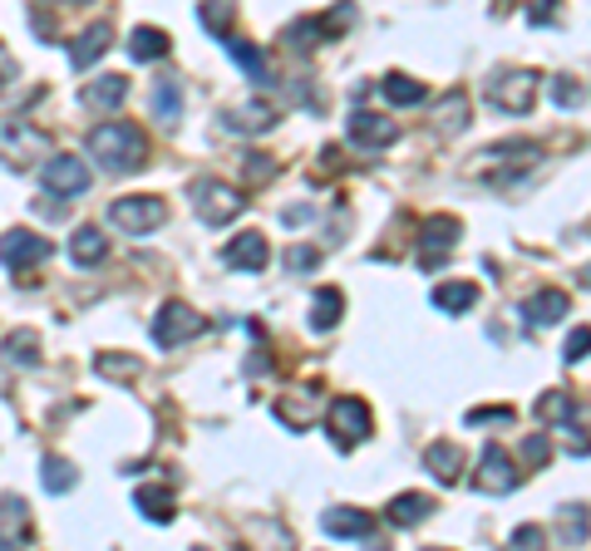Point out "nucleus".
<instances>
[{"instance_id":"obj_1","label":"nucleus","mask_w":591,"mask_h":551,"mask_svg":"<svg viewBox=\"0 0 591 551\" xmlns=\"http://www.w3.org/2000/svg\"><path fill=\"white\" fill-rule=\"evenodd\" d=\"M143 148L148 138L133 129V123L114 119V123H99V129L89 133V153L99 168H109V173H129V168L143 163Z\"/></svg>"},{"instance_id":"obj_2","label":"nucleus","mask_w":591,"mask_h":551,"mask_svg":"<svg viewBox=\"0 0 591 551\" xmlns=\"http://www.w3.org/2000/svg\"><path fill=\"white\" fill-rule=\"evenodd\" d=\"M187 203H193V212L203 217V227H227V222L241 217L247 197H241L237 187L217 183V177H193V187H187Z\"/></svg>"},{"instance_id":"obj_3","label":"nucleus","mask_w":591,"mask_h":551,"mask_svg":"<svg viewBox=\"0 0 591 551\" xmlns=\"http://www.w3.org/2000/svg\"><path fill=\"white\" fill-rule=\"evenodd\" d=\"M325 433H331V443L335 449H361V443L375 433V413H369L365 399H355V395H345V399H335L331 409H325Z\"/></svg>"},{"instance_id":"obj_4","label":"nucleus","mask_w":591,"mask_h":551,"mask_svg":"<svg viewBox=\"0 0 591 551\" xmlns=\"http://www.w3.org/2000/svg\"><path fill=\"white\" fill-rule=\"evenodd\" d=\"M533 99H537V74H527V69H498V74H488V104L498 114H508V119H523V114H533Z\"/></svg>"},{"instance_id":"obj_5","label":"nucleus","mask_w":591,"mask_h":551,"mask_svg":"<svg viewBox=\"0 0 591 551\" xmlns=\"http://www.w3.org/2000/svg\"><path fill=\"white\" fill-rule=\"evenodd\" d=\"M35 153H50V133L35 129L25 114H6L0 119V158L6 163H35Z\"/></svg>"},{"instance_id":"obj_6","label":"nucleus","mask_w":591,"mask_h":551,"mask_svg":"<svg viewBox=\"0 0 591 551\" xmlns=\"http://www.w3.org/2000/svg\"><path fill=\"white\" fill-rule=\"evenodd\" d=\"M203 331H207V315H203V311H193V305H183V301H168L163 311L153 315V341L163 345V349L197 341Z\"/></svg>"},{"instance_id":"obj_7","label":"nucleus","mask_w":591,"mask_h":551,"mask_svg":"<svg viewBox=\"0 0 591 551\" xmlns=\"http://www.w3.org/2000/svg\"><path fill=\"white\" fill-rule=\"evenodd\" d=\"M109 222L119 231H129V237H148V231H158L168 222V203L163 197H119L109 207Z\"/></svg>"},{"instance_id":"obj_8","label":"nucleus","mask_w":591,"mask_h":551,"mask_svg":"<svg viewBox=\"0 0 591 551\" xmlns=\"http://www.w3.org/2000/svg\"><path fill=\"white\" fill-rule=\"evenodd\" d=\"M40 183H45V193H55V197H84L89 193V168H84L74 153H55L45 168H40Z\"/></svg>"},{"instance_id":"obj_9","label":"nucleus","mask_w":591,"mask_h":551,"mask_svg":"<svg viewBox=\"0 0 591 551\" xmlns=\"http://www.w3.org/2000/svg\"><path fill=\"white\" fill-rule=\"evenodd\" d=\"M453 241H459V222L453 217H429L425 222V231H419V267L425 271H439L443 267V257L453 251Z\"/></svg>"},{"instance_id":"obj_10","label":"nucleus","mask_w":591,"mask_h":551,"mask_svg":"<svg viewBox=\"0 0 591 551\" xmlns=\"http://www.w3.org/2000/svg\"><path fill=\"white\" fill-rule=\"evenodd\" d=\"M50 251H55V247H50L40 231H25V227H15V231H6V237H0V261H6L10 271L35 267V261H45Z\"/></svg>"},{"instance_id":"obj_11","label":"nucleus","mask_w":591,"mask_h":551,"mask_svg":"<svg viewBox=\"0 0 591 551\" xmlns=\"http://www.w3.org/2000/svg\"><path fill=\"white\" fill-rule=\"evenodd\" d=\"M473 487L479 493H493V497H503V493H513L517 487V468H513V458L503 449H483V458H479V473H473Z\"/></svg>"},{"instance_id":"obj_12","label":"nucleus","mask_w":591,"mask_h":551,"mask_svg":"<svg viewBox=\"0 0 591 551\" xmlns=\"http://www.w3.org/2000/svg\"><path fill=\"white\" fill-rule=\"evenodd\" d=\"M267 261H271V247L261 231H241V237H232L222 247V267L227 271H261Z\"/></svg>"},{"instance_id":"obj_13","label":"nucleus","mask_w":591,"mask_h":551,"mask_svg":"<svg viewBox=\"0 0 591 551\" xmlns=\"http://www.w3.org/2000/svg\"><path fill=\"white\" fill-rule=\"evenodd\" d=\"M345 133H351V143H361V148H389L399 138L395 119H385V114H369V109H355L351 119H345Z\"/></svg>"},{"instance_id":"obj_14","label":"nucleus","mask_w":591,"mask_h":551,"mask_svg":"<svg viewBox=\"0 0 591 551\" xmlns=\"http://www.w3.org/2000/svg\"><path fill=\"white\" fill-rule=\"evenodd\" d=\"M321 527L335 542H369V537H375V517L361 512V507H331V512L321 517Z\"/></svg>"},{"instance_id":"obj_15","label":"nucleus","mask_w":591,"mask_h":551,"mask_svg":"<svg viewBox=\"0 0 591 551\" xmlns=\"http://www.w3.org/2000/svg\"><path fill=\"white\" fill-rule=\"evenodd\" d=\"M123 99H129V74H99V79L84 89V104H89V109H99V114L119 109Z\"/></svg>"},{"instance_id":"obj_16","label":"nucleus","mask_w":591,"mask_h":551,"mask_svg":"<svg viewBox=\"0 0 591 551\" xmlns=\"http://www.w3.org/2000/svg\"><path fill=\"white\" fill-rule=\"evenodd\" d=\"M109 45H114V30L99 20V25L79 30V40H74V45H69V65H74V69H89L94 60H99Z\"/></svg>"},{"instance_id":"obj_17","label":"nucleus","mask_w":591,"mask_h":551,"mask_svg":"<svg viewBox=\"0 0 591 551\" xmlns=\"http://www.w3.org/2000/svg\"><path fill=\"white\" fill-rule=\"evenodd\" d=\"M104 257H109L104 231L99 227H74V237H69V261H74V267H99Z\"/></svg>"},{"instance_id":"obj_18","label":"nucleus","mask_w":591,"mask_h":551,"mask_svg":"<svg viewBox=\"0 0 591 551\" xmlns=\"http://www.w3.org/2000/svg\"><path fill=\"white\" fill-rule=\"evenodd\" d=\"M133 507H139V512L148 517V522H173L178 517V497H173V487H139V493H133Z\"/></svg>"},{"instance_id":"obj_19","label":"nucleus","mask_w":591,"mask_h":551,"mask_svg":"<svg viewBox=\"0 0 591 551\" xmlns=\"http://www.w3.org/2000/svg\"><path fill=\"white\" fill-rule=\"evenodd\" d=\"M30 532V507L25 497H0V551L15 547Z\"/></svg>"},{"instance_id":"obj_20","label":"nucleus","mask_w":591,"mask_h":551,"mask_svg":"<svg viewBox=\"0 0 591 551\" xmlns=\"http://www.w3.org/2000/svg\"><path fill=\"white\" fill-rule=\"evenodd\" d=\"M537 419L547 423V429H572V419H577V399L572 395H562V389H547L542 399H537Z\"/></svg>"},{"instance_id":"obj_21","label":"nucleus","mask_w":591,"mask_h":551,"mask_svg":"<svg viewBox=\"0 0 591 551\" xmlns=\"http://www.w3.org/2000/svg\"><path fill=\"white\" fill-rule=\"evenodd\" d=\"M572 311V301H567V291H537L533 301H527V325H557L562 315Z\"/></svg>"},{"instance_id":"obj_22","label":"nucleus","mask_w":591,"mask_h":551,"mask_svg":"<svg viewBox=\"0 0 591 551\" xmlns=\"http://www.w3.org/2000/svg\"><path fill=\"white\" fill-rule=\"evenodd\" d=\"M222 45H227V55L237 60L241 69H247V79L251 84H271V69H267V55H261L257 45H247V40H237V35H222Z\"/></svg>"},{"instance_id":"obj_23","label":"nucleus","mask_w":591,"mask_h":551,"mask_svg":"<svg viewBox=\"0 0 591 551\" xmlns=\"http://www.w3.org/2000/svg\"><path fill=\"white\" fill-rule=\"evenodd\" d=\"M434 512V497H425V493H399L395 503H389V527H415V522H425V517Z\"/></svg>"},{"instance_id":"obj_24","label":"nucleus","mask_w":591,"mask_h":551,"mask_svg":"<svg viewBox=\"0 0 591 551\" xmlns=\"http://www.w3.org/2000/svg\"><path fill=\"white\" fill-rule=\"evenodd\" d=\"M425 468L434 473L439 483H459L463 478V453L453 443H429L425 449Z\"/></svg>"},{"instance_id":"obj_25","label":"nucleus","mask_w":591,"mask_h":551,"mask_svg":"<svg viewBox=\"0 0 591 551\" xmlns=\"http://www.w3.org/2000/svg\"><path fill=\"white\" fill-rule=\"evenodd\" d=\"M434 305L449 311V315L473 311V305H479V285L473 281H443V285H434Z\"/></svg>"},{"instance_id":"obj_26","label":"nucleus","mask_w":591,"mask_h":551,"mask_svg":"<svg viewBox=\"0 0 591 551\" xmlns=\"http://www.w3.org/2000/svg\"><path fill=\"white\" fill-rule=\"evenodd\" d=\"M168 50H173V45H168V35L158 25H139L129 35V55L139 60V65H153V60H163Z\"/></svg>"},{"instance_id":"obj_27","label":"nucleus","mask_w":591,"mask_h":551,"mask_svg":"<svg viewBox=\"0 0 591 551\" xmlns=\"http://www.w3.org/2000/svg\"><path fill=\"white\" fill-rule=\"evenodd\" d=\"M227 129H237V133H267V129H277V109H267V104H241V109H232L227 119Z\"/></svg>"},{"instance_id":"obj_28","label":"nucleus","mask_w":591,"mask_h":551,"mask_svg":"<svg viewBox=\"0 0 591 551\" xmlns=\"http://www.w3.org/2000/svg\"><path fill=\"white\" fill-rule=\"evenodd\" d=\"M345 311V295L335 291V285H321V291L311 295V331H331L335 321H341Z\"/></svg>"},{"instance_id":"obj_29","label":"nucleus","mask_w":591,"mask_h":551,"mask_svg":"<svg viewBox=\"0 0 591 551\" xmlns=\"http://www.w3.org/2000/svg\"><path fill=\"white\" fill-rule=\"evenodd\" d=\"M379 94H385L389 104H399V109H405V104H425V84L409 79V74H385V79H379Z\"/></svg>"},{"instance_id":"obj_30","label":"nucleus","mask_w":591,"mask_h":551,"mask_svg":"<svg viewBox=\"0 0 591 551\" xmlns=\"http://www.w3.org/2000/svg\"><path fill=\"white\" fill-rule=\"evenodd\" d=\"M153 114H158L163 123H173L178 114H183V89H178L173 74H163V79H158V89H153Z\"/></svg>"},{"instance_id":"obj_31","label":"nucleus","mask_w":591,"mask_h":551,"mask_svg":"<svg viewBox=\"0 0 591 551\" xmlns=\"http://www.w3.org/2000/svg\"><path fill=\"white\" fill-rule=\"evenodd\" d=\"M6 359L10 365H40V335L35 331H10L6 335Z\"/></svg>"},{"instance_id":"obj_32","label":"nucleus","mask_w":591,"mask_h":551,"mask_svg":"<svg viewBox=\"0 0 591 551\" xmlns=\"http://www.w3.org/2000/svg\"><path fill=\"white\" fill-rule=\"evenodd\" d=\"M439 129L443 133H463V129H469V99H463V94H449V99L439 104Z\"/></svg>"},{"instance_id":"obj_33","label":"nucleus","mask_w":591,"mask_h":551,"mask_svg":"<svg viewBox=\"0 0 591 551\" xmlns=\"http://www.w3.org/2000/svg\"><path fill=\"white\" fill-rule=\"evenodd\" d=\"M40 483H45V493H69V487L79 483V473H74L65 458H45V468H40Z\"/></svg>"},{"instance_id":"obj_34","label":"nucleus","mask_w":591,"mask_h":551,"mask_svg":"<svg viewBox=\"0 0 591 551\" xmlns=\"http://www.w3.org/2000/svg\"><path fill=\"white\" fill-rule=\"evenodd\" d=\"M197 15H203V25L222 40V35H227V20H232V0H207V6L197 10Z\"/></svg>"},{"instance_id":"obj_35","label":"nucleus","mask_w":591,"mask_h":551,"mask_svg":"<svg viewBox=\"0 0 591 551\" xmlns=\"http://www.w3.org/2000/svg\"><path fill=\"white\" fill-rule=\"evenodd\" d=\"M94 369H99V375H114V379H129V375H139V359L133 355H99Z\"/></svg>"},{"instance_id":"obj_36","label":"nucleus","mask_w":591,"mask_h":551,"mask_svg":"<svg viewBox=\"0 0 591 551\" xmlns=\"http://www.w3.org/2000/svg\"><path fill=\"white\" fill-rule=\"evenodd\" d=\"M587 532H591V522H587L582 507H577V512H572V507H562V537H567V542L582 547V542H587Z\"/></svg>"},{"instance_id":"obj_37","label":"nucleus","mask_w":591,"mask_h":551,"mask_svg":"<svg viewBox=\"0 0 591 551\" xmlns=\"http://www.w3.org/2000/svg\"><path fill=\"white\" fill-rule=\"evenodd\" d=\"M552 99H557V109H577V104H582V84L567 79V74H557V79H552Z\"/></svg>"},{"instance_id":"obj_38","label":"nucleus","mask_w":591,"mask_h":551,"mask_svg":"<svg viewBox=\"0 0 591 551\" xmlns=\"http://www.w3.org/2000/svg\"><path fill=\"white\" fill-rule=\"evenodd\" d=\"M562 355H567V359H587V355H591V325H577V331L567 335Z\"/></svg>"},{"instance_id":"obj_39","label":"nucleus","mask_w":591,"mask_h":551,"mask_svg":"<svg viewBox=\"0 0 591 551\" xmlns=\"http://www.w3.org/2000/svg\"><path fill=\"white\" fill-rule=\"evenodd\" d=\"M523 458L533 463V468H542V463L552 458V443H547L542 433H533V439H523Z\"/></svg>"},{"instance_id":"obj_40","label":"nucleus","mask_w":591,"mask_h":551,"mask_svg":"<svg viewBox=\"0 0 591 551\" xmlns=\"http://www.w3.org/2000/svg\"><path fill=\"white\" fill-rule=\"evenodd\" d=\"M315 261H321V251H315V247H291V251H287V267H291V271H311Z\"/></svg>"},{"instance_id":"obj_41","label":"nucleus","mask_w":591,"mask_h":551,"mask_svg":"<svg viewBox=\"0 0 591 551\" xmlns=\"http://www.w3.org/2000/svg\"><path fill=\"white\" fill-rule=\"evenodd\" d=\"M508 419H513V409L498 404V409H469V419L463 423H508Z\"/></svg>"},{"instance_id":"obj_42","label":"nucleus","mask_w":591,"mask_h":551,"mask_svg":"<svg viewBox=\"0 0 591 551\" xmlns=\"http://www.w3.org/2000/svg\"><path fill=\"white\" fill-rule=\"evenodd\" d=\"M513 547H542V527H517Z\"/></svg>"},{"instance_id":"obj_43","label":"nucleus","mask_w":591,"mask_h":551,"mask_svg":"<svg viewBox=\"0 0 591 551\" xmlns=\"http://www.w3.org/2000/svg\"><path fill=\"white\" fill-rule=\"evenodd\" d=\"M15 74H20V65H15V55H10V50H6V45H0V89H6V84H10V79H15Z\"/></svg>"},{"instance_id":"obj_44","label":"nucleus","mask_w":591,"mask_h":551,"mask_svg":"<svg viewBox=\"0 0 591 551\" xmlns=\"http://www.w3.org/2000/svg\"><path fill=\"white\" fill-rule=\"evenodd\" d=\"M552 6H557V0H537V6H527L533 25H547V20H552Z\"/></svg>"},{"instance_id":"obj_45","label":"nucleus","mask_w":591,"mask_h":551,"mask_svg":"<svg viewBox=\"0 0 591 551\" xmlns=\"http://www.w3.org/2000/svg\"><path fill=\"white\" fill-rule=\"evenodd\" d=\"M582 285H587V291H591V267H587V271H582Z\"/></svg>"},{"instance_id":"obj_46","label":"nucleus","mask_w":591,"mask_h":551,"mask_svg":"<svg viewBox=\"0 0 591 551\" xmlns=\"http://www.w3.org/2000/svg\"><path fill=\"white\" fill-rule=\"evenodd\" d=\"M55 6H60V0H55ZM65 6H84V0H65Z\"/></svg>"}]
</instances>
